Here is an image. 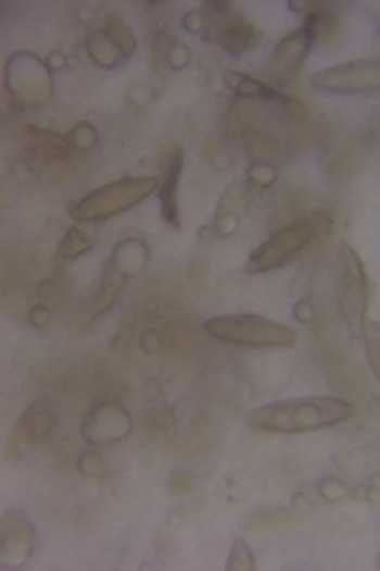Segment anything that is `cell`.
I'll list each match as a JSON object with an SVG mask.
<instances>
[{
	"label": "cell",
	"instance_id": "ac0fdd59",
	"mask_svg": "<svg viewBox=\"0 0 380 571\" xmlns=\"http://www.w3.org/2000/svg\"><path fill=\"white\" fill-rule=\"evenodd\" d=\"M89 251H92V238L83 228H67L64 238H61V245H58V261L71 264V261H79Z\"/></svg>",
	"mask_w": 380,
	"mask_h": 571
},
{
	"label": "cell",
	"instance_id": "6da1fadb",
	"mask_svg": "<svg viewBox=\"0 0 380 571\" xmlns=\"http://www.w3.org/2000/svg\"><path fill=\"white\" fill-rule=\"evenodd\" d=\"M355 407L342 397H289V400H273L257 407L248 422L261 432L276 435H304V432H320L333 429L345 419H352Z\"/></svg>",
	"mask_w": 380,
	"mask_h": 571
},
{
	"label": "cell",
	"instance_id": "ba28073f",
	"mask_svg": "<svg viewBox=\"0 0 380 571\" xmlns=\"http://www.w3.org/2000/svg\"><path fill=\"white\" fill-rule=\"evenodd\" d=\"M200 10L206 16V29H210L206 36L216 38L228 54H248L261 45L264 33L248 20H241L235 3H203Z\"/></svg>",
	"mask_w": 380,
	"mask_h": 571
},
{
	"label": "cell",
	"instance_id": "3957f363",
	"mask_svg": "<svg viewBox=\"0 0 380 571\" xmlns=\"http://www.w3.org/2000/svg\"><path fill=\"white\" fill-rule=\"evenodd\" d=\"M213 340L244 349H292L299 337L292 327L269 321L264 314H216L203 324Z\"/></svg>",
	"mask_w": 380,
	"mask_h": 571
},
{
	"label": "cell",
	"instance_id": "f546056e",
	"mask_svg": "<svg viewBox=\"0 0 380 571\" xmlns=\"http://www.w3.org/2000/svg\"><path fill=\"white\" fill-rule=\"evenodd\" d=\"M378 566H380V556H378Z\"/></svg>",
	"mask_w": 380,
	"mask_h": 571
},
{
	"label": "cell",
	"instance_id": "e0dca14e",
	"mask_svg": "<svg viewBox=\"0 0 380 571\" xmlns=\"http://www.w3.org/2000/svg\"><path fill=\"white\" fill-rule=\"evenodd\" d=\"M86 54H89V61H92L96 67H102V71H114V67H121V64L127 61V54L114 45L112 36H109L105 29H96V33L86 36Z\"/></svg>",
	"mask_w": 380,
	"mask_h": 571
},
{
	"label": "cell",
	"instance_id": "7c38bea8",
	"mask_svg": "<svg viewBox=\"0 0 380 571\" xmlns=\"http://www.w3.org/2000/svg\"><path fill=\"white\" fill-rule=\"evenodd\" d=\"M0 539H3L0 543V556L13 569V566H23L33 556V549H36V527L20 511H7L3 514V524H0Z\"/></svg>",
	"mask_w": 380,
	"mask_h": 571
},
{
	"label": "cell",
	"instance_id": "83f0119b",
	"mask_svg": "<svg viewBox=\"0 0 380 571\" xmlns=\"http://www.w3.org/2000/svg\"><path fill=\"white\" fill-rule=\"evenodd\" d=\"M185 29H188V33H197V36H203V29H206V16H203V10H190L188 16H185Z\"/></svg>",
	"mask_w": 380,
	"mask_h": 571
},
{
	"label": "cell",
	"instance_id": "5bb4252c",
	"mask_svg": "<svg viewBox=\"0 0 380 571\" xmlns=\"http://www.w3.org/2000/svg\"><path fill=\"white\" fill-rule=\"evenodd\" d=\"M150 266V241L140 235H127L112 248V270L121 280H137Z\"/></svg>",
	"mask_w": 380,
	"mask_h": 571
},
{
	"label": "cell",
	"instance_id": "5b68a950",
	"mask_svg": "<svg viewBox=\"0 0 380 571\" xmlns=\"http://www.w3.org/2000/svg\"><path fill=\"white\" fill-rule=\"evenodd\" d=\"M3 86L16 109H45L54 99V71L36 51H13L3 64Z\"/></svg>",
	"mask_w": 380,
	"mask_h": 571
},
{
	"label": "cell",
	"instance_id": "2e32d148",
	"mask_svg": "<svg viewBox=\"0 0 380 571\" xmlns=\"http://www.w3.org/2000/svg\"><path fill=\"white\" fill-rule=\"evenodd\" d=\"M244 200H248V185H244V182L228 185L223 200H219V207H216V220H213L216 235H235V228L241 223V207H244Z\"/></svg>",
	"mask_w": 380,
	"mask_h": 571
},
{
	"label": "cell",
	"instance_id": "8fae6325",
	"mask_svg": "<svg viewBox=\"0 0 380 571\" xmlns=\"http://www.w3.org/2000/svg\"><path fill=\"white\" fill-rule=\"evenodd\" d=\"M181 172H185V150L178 144H165L159 150V207L172 228H181V213H178Z\"/></svg>",
	"mask_w": 380,
	"mask_h": 571
},
{
	"label": "cell",
	"instance_id": "52a82bcc",
	"mask_svg": "<svg viewBox=\"0 0 380 571\" xmlns=\"http://www.w3.org/2000/svg\"><path fill=\"white\" fill-rule=\"evenodd\" d=\"M311 86L317 92H333V96H362V92H378L380 89V58H358L324 67L311 76Z\"/></svg>",
	"mask_w": 380,
	"mask_h": 571
},
{
	"label": "cell",
	"instance_id": "9a60e30c",
	"mask_svg": "<svg viewBox=\"0 0 380 571\" xmlns=\"http://www.w3.org/2000/svg\"><path fill=\"white\" fill-rule=\"evenodd\" d=\"M58 429V413L51 410V404L48 400H36V404H29V410L23 413L20 419V435H23V442H29V445H41L51 432Z\"/></svg>",
	"mask_w": 380,
	"mask_h": 571
},
{
	"label": "cell",
	"instance_id": "ffe728a7",
	"mask_svg": "<svg viewBox=\"0 0 380 571\" xmlns=\"http://www.w3.org/2000/svg\"><path fill=\"white\" fill-rule=\"evenodd\" d=\"M276 178H279L276 165H273V162H261V159H254V162L248 165V172H244V185H248V190L273 188Z\"/></svg>",
	"mask_w": 380,
	"mask_h": 571
},
{
	"label": "cell",
	"instance_id": "484cf974",
	"mask_svg": "<svg viewBox=\"0 0 380 571\" xmlns=\"http://www.w3.org/2000/svg\"><path fill=\"white\" fill-rule=\"evenodd\" d=\"M79 473H83V476H89V480H99V476L105 473V460H102V455L86 451V455L79 457Z\"/></svg>",
	"mask_w": 380,
	"mask_h": 571
},
{
	"label": "cell",
	"instance_id": "30bf717a",
	"mask_svg": "<svg viewBox=\"0 0 380 571\" xmlns=\"http://www.w3.org/2000/svg\"><path fill=\"white\" fill-rule=\"evenodd\" d=\"M311 45H314V36L304 26L276 41V48L266 61V79H269L273 89H282L292 76L302 71V64L311 54Z\"/></svg>",
	"mask_w": 380,
	"mask_h": 571
},
{
	"label": "cell",
	"instance_id": "277c9868",
	"mask_svg": "<svg viewBox=\"0 0 380 571\" xmlns=\"http://www.w3.org/2000/svg\"><path fill=\"white\" fill-rule=\"evenodd\" d=\"M333 283H337V305H340V314L345 321V327H349V334L362 337V331L368 324L371 289H368V273H365V264H362V255L349 241H342L340 251H337Z\"/></svg>",
	"mask_w": 380,
	"mask_h": 571
},
{
	"label": "cell",
	"instance_id": "f1b7e54d",
	"mask_svg": "<svg viewBox=\"0 0 380 571\" xmlns=\"http://www.w3.org/2000/svg\"><path fill=\"white\" fill-rule=\"evenodd\" d=\"M295 318H299V321H304V324H311V321H314V305L311 302L295 305Z\"/></svg>",
	"mask_w": 380,
	"mask_h": 571
},
{
	"label": "cell",
	"instance_id": "d4e9b609",
	"mask_svg": "<svg viewBox=\"0 0 380 571\" xmlns=\"http://www.w3.org/2000/svg\"><path fill=\"white\" fill-rule=\"evenodd\" d=\"M165 64L172 67V71H185L190 64V48L185 41H168V48H165Z\"/></svg>",
	"mask_w": 380,
	"mask_h": 571
},
{
	"label": "cell",
	"instance_id": "7a4b0ae2",
	"mask_svg": "<svg viewBox=\"0 0 380 571\" xmlns=\"http://www.w3.org/2000/svg\"><path fill=\"white\" fill-rule=\"evenodd\" d=\"M152 194H159V178L127 175V178L109 182V185L89 190L86 197L74 200L71 216L76 223H102V220H112V216H121V213L140 207L143 200H150Z\"/></svg>",
	"mask_w": 380,
	"mask_h": 571
},
{
	"label": "cell",
	"instance_id": "4316f807",
	"mask_svg": "<svg viewBox=\"0 0 380 571\" xmlns=\"http://www.w3.org/2000/svg\"><path fill=\"white\" fill-rule=\"evenodd\" d=\"M51 318H54V311H51L48 305H36V308L26 314V324H29V327H36V331H41V327H48V324H51Z\"/></svg>",
	"mask_w": 380,
	"mask_h": 571
},
{
	"label": "cell",
	"instance_id": "44dd1931",
	"mask_svg": "<svg viewBox=\"0 0 380 571\" xmlns=\"http://www.w3.org/2000/svg\"><path fill=\"white\" fill-rule=\"evenodd\" d=\"M105 33L112 36V41L127 54V61L137 54V36H134V29L127 26V20H121V16H109V23H105Z\"/></svg>",
	"mask_w": 380,
	"mask_h": 571
},
{
	"label": "cell",
	"instance_id": "4fadbf2b",
	"mask_svg": "<svg viewBox=\"0 0 380 571\" xmlns=\"http://www.w3.org/2000/svg\"><path fill=\"white\" fill-rule=\"evenodd\" d=\"M226 86L238 96V99H261V102H269V105H279V109H286V112L299 114L302 117L304 109L295 102V99H289L282 89H273L269 83H261L257 76L251 74H238V71H226Z\"/></svg>",
	"mask_w": 380,
	"mask_h": 571
},
{
	"label": "cell",
	"instance_id": "9c48e42d",
	"mask_svg": "<svg viewBox=\"0 0 380 571\" xmlns=\"http://www.w3.org/2000/svg\"><path fill=\"white\" fill-rule=\"evenodd\" d=\"M134 432V419L121 407V404H96L79 425V435L86 445L92 448H109L124 438H130Z\"/></svg>",
	"mask_w": 380,
	"mask_h": 571
},
{
	"label": "cell",
	"instance_id": "d6986e66",
	"mask_svg": "<svg viewBox=\"0 0 380 571\" xmlns=\"http://www.w3.org/2000/svg\"><path fill=\"white\" fill-rule=\"evenodd\" d=\"M64 140H67L71 152H92L99 147V131H96V124L79 121V124H74V127L64 134Z\"/></svg>",
	"mask_w": 380,
	"mask_h": 571
},
{
	"label": "cell",
	"instance_id": "8992f818",
	"mask_svg": "<svg viewBox=\"0 0 380 571\" xmlns=\"http://www.w3.org/2000/svg\"><path fill=\"white\" fill-rule=\"evenodd\" d=\"M311 241H314V223H307V220L276 228L264 245H257L251 251V258L244 264V273L248 276H264V273H273L279 266L292 264Z\"/></svg>",
	"mask_w": 380,
	"mask_h": 571
},
{
	"label": "cell",
	"instance_id": "7402d4cb",
	"mask_svg": "<svg viewBox=\"0 0 380 571\" xmlns=\"http://www.w3.org/2000/svg\"><path fill=\"white\" fill-rule=\"evenodd\" d=\"M226 569L228 571L257 569V556H254V549L248 546V539H235V543H231V549H228V559H226Z\"/></svg>",
	"mask_w": 380,
	"mask_h": 571
},
{
	"label": "cell",
	"instance_id": "603a6c76",
	"mask_svg": "<svg viewBox=\"0 0 380 571\" xmlns=\"http://www.w3.org/2000/svg\"><path fill=\"white\" fill-rule=\"evenodd\" d=\"M362 343H365L368 365H371L375 378L380 381V324H365V331H362Z\"/></svg>",
	"mask_w": 380,
	"mask_h": 571
},
{
	"label": "cell",
	"instance_id": "cb8c5ba5",
	"mask_svg": "<svg viewBox=\"0 0 380 571\" xmlns=\"http://www.w3.org/2000/svg\"><path fill=\"white\" fill-rule=\"evenodd\" d=\"M317 493H320V498H324V501H333V505H340V501H345V498L352 495V489H349L342 480H337V476H324V480L317 483Z\"/></svg>",
	"mask_w": 380,
	"mask_h": 571
}]
</instances>
